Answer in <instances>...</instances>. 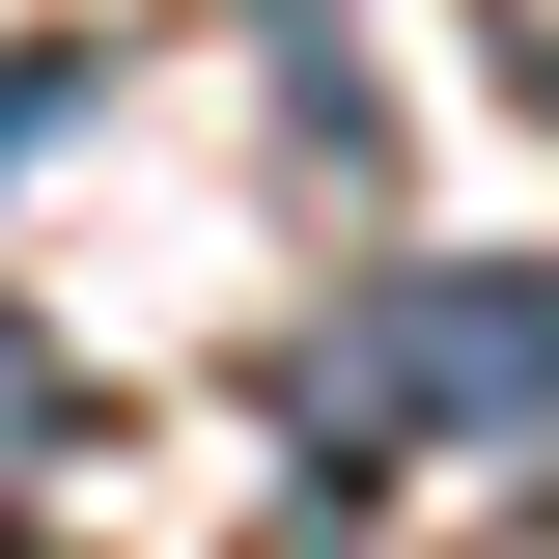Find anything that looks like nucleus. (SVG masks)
<instances>
[{
    "label": "nucleus",
    "mask_w": 559,
    "mask_h": 559,
    "mask_svg": "<svg viewBox=\"0 0 559 559\" xmlns=\"http://www.w3.org/2000/svg\"><path fill=\"white\" fill-rule=\"evenodd\" d=\"M308 448H336V476H392V448H559V280H532V252H392V280H336Z\"/></svg>",
    "instance_id": "nucleus-1"
},
{
    "label": "nucleus",
    "mask_w": 559,
    "mask_h": 559,
    "mask_svg": "<svg viewBox=\"0 0 559 559\" xmlns=\"http://www.w3.org/2000/svg\"><path fill=\"white\" fill-rule=\"evenodd\" d=\"M28 448H84V392H57V336L0 308V476H28Z\"/></svg>",
    "instance_id": "nucleus-2"
},
{
    "label": "nucleus",
    "mask_w": 559,
    "mask_h": 559,
    "mask_svg": "<svg viewBox=\"0 0 559 559\" xmlns=\"http://www.w3.org/2000/svg\"><path fill=\"white\" fill-rule=\"evenodd\" d=\"M476 559H559V503H532V532H476Z\"/></svg>",
    "instance_id": "nucleus-3"
}]
</instances>
